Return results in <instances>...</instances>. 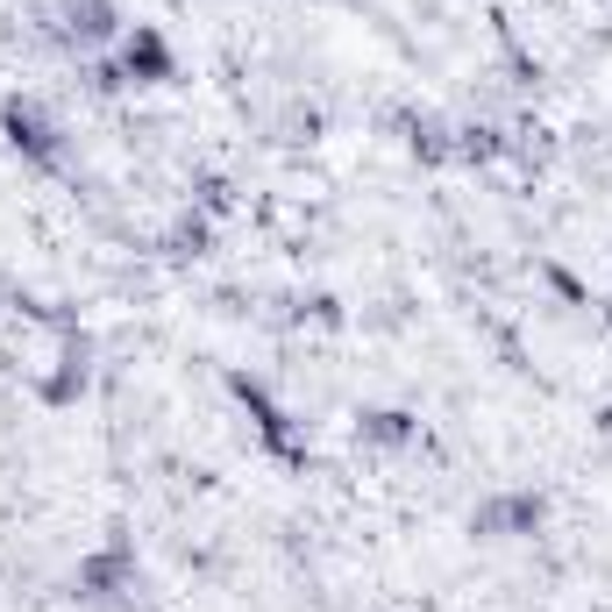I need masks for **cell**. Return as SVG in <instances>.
Here are the masks:
<instances>
[{"label": "cell", "instance_id": "1", "mask_svg": "<svg viewBox=\"0 0 612 612\" xmlns=\"http://www.w3.org/2000/svg\"><path fill=\"white\" fill-rule=\"evenodd\" d=\"M0 129H8V143H14L29 164L57 171V157H65V151H57V129L36 114V100H8V108H0Z\"/></svg>", "mask_w": 612, "mask_h": 612}, {"label": "cell", "instance_id": "2", "mask_svg": "<svg viewBox=\"0 0 612 612\" xmlns=\"http://www.w3.org/2000/svg\"><path fill=\"white\" fill-rule=\"evenodd\" d=\"M122 71H129V79H143V86H164L178 71V57H171V43H164L151 22H136V29H129V43H122Z\"/></svg>", "mask_w": 612, "mask_h": 612}, {"label": "cell", "instance_id": "3", "mask_svg": "<svg viewBox=\"0 0 612 612\" xmlns=\"http://www.w3.org/2000/svg\"><path fill=\"white\" fill-rule=\"evenodd\" d=\"M477 534H534L542 527V491H513V499L485 505V513H470Z\"/></svg>", "mask_w": 612, "mask_h": 612}, {"label": "cell", "instance_id": "4", "mask_svg": "<svg viewBox=\"0 0 612 612\" xmlns=\"http://www.w3.org/2000/svg\"><path fill=\"white\" fill-rule=\"evenodd\" d=\"M364 442H385V449H399V442H413L421 427H413V413H399V407H378V413H364Z\"/></svg>", "mask_w": 612, "mask_h": 612}, {"label": "cell", "instance_id": "5", "mask_svg": "<svg viewBox=\"0 0 612 612\" xmlns=\"http://www.w3.org/2000/svg\"><path fill=\"white\" fill-rule=\"evenodd\" d=\"M65 14H71V36H86V43L114 29V8H108V0H71Z\"/></svg>", "mask_w": 612, "mask_h": 612}, {"label": "cell", "instance_id": "6", "mask_svg": "<svg viewBox=\"0 0 612 612\" xmlns=\"http://www.w3.org/2000/svg\"><path fill=\"white\" fill-rule=\"evenodd\" d=\"M548 286H556V292H563V300H570V307H585V286H577V278L563 271V264H548Z\"/></svg>", "mask_w": 612, "mask_h": 612}, {"label": "cell", "instance_id": "7", "mask_svg": "<svg viewBox=\"0 0 612 612\" xmlns=\"http://www.w3.org/2000/svg\"><path fill=\"white\" fill-rule=\"evenodd\" d=\"M599 427H605V435H612V407H605V413H599Z\"/></svg>", "mask_w": 612, "mask_h": 612}]
</instances>
